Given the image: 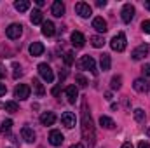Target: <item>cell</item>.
<instances>
[{
  "instance_id": "cell-1",
  "label": "cell",
  "mask_w": 150,
  "mask_h": 148,
  "mask_svg": "<svg viewBox=\"0 0 150 148\" xmlns=\"http://www.w3.org/2000/svg\"><path fill=\"white\" fill-rule=\"evenodd\" d=\"M82 138L86 141L87 148L94 147V141H96V132H94V124H93V117L89 113L87 108V101L84 99L82 101Z\"/></svg>"
},
{
  "instance_id": "cell-2",
  "label": "cell",
  "mask_w": 150,
  "mask_h": 148,
  "mask_svg": "<svg viewBox=\"0 0 150 148\" xmlns=\"http://www.w3.org/2000/svg\"><path fill=\"white\" fill-rule=\"evenodd\" d=\"M79 68L80 70H89L91 73L96 75V61H94V58L93 56H82L80 58V61H79Z\"/></svg>"
},
{
  "instance_id": "cell-3",
  "label": "cell",
  "mask_w": 150,
  "mask_h": 148,
  "mask_svg": "<svg viewBox=\"0 0 150 148\" xmlns=\"http://www.w3.org/2000/svg\"><path fill=\"white\" fill-rule=\"evenodd\" d=\"M126 44H127V40H126V35H124L122 32L117 33V35L110 40V47H112L113 51H117V52H122V51L126 49Z\"/></svg>"
},
{
  "instance_id": "cell-4",
  "label": "cell",
  "mask_w": 150,
  "mask_h": 148,
  "mask_svg": "<svg viewBox=\"0 0 150 148\" xmlns=\"http://www.w3.org/2000/svg\"><path fill=\"white\" fill-rule=\"evenodd\" d=\"M21 33H23V26H21L19 23H12V25H9V26L5 28V35L11 38V40L19 38L21 37Z\"/></svg>"
},
{
  "instance_id": "cell-5",
  "label": "cell",
  "mask_w": 150,
  "mask_h": 148,
  "mask_svg": "<svg viewBox=\"0 0 150 148\" xmlns=\"http://www.w3.org/2000/svg\"><path fill=\"white\" fill-rule=\"evenodd\" d=\"M38 73H40V77H42L47 84H51V82L54 80V73H52V70H51V66H49L47 63H40V65H38Z\"/></svg>"
},
{
  "instance_id": "cell-6",
  "label": "cell",
  "mask_w": 150,
  "mask_h": 148,
  "mask_svg": "<svg viewBox=\"0 0 150 148\" xmlns=\"http://www.w3.org/2000/svg\"><path fill=\"white\" fill-rule=\"evenodd\" d=\"M75 12H77L80 18H89V16L93 14V9H91L89 4H86V2H79V4H75Z\"/></svg>"
},
{
  "instance_id": "cell-7",
  "label": "cell",
  "mask_w": 150,
  "mask_h": 148,
  "mask_svg": "<svg viewBox=\"0 0 150 148\" xmlns=\"http://www.w3.org/2000/svg\"><path fill=\"white\" fill-rule=\"evenodd\" d=\"M30 92H32V89H30V85H26V84H19V85L14 89V96H16L18 99H28V98H30Z\"/></svg>"
},
{
  "instance_id": "cell-8",
  "label": "cell",
  "mask_w": 150,
  "mask_h": 148,
  "mask_svg": "<svg viewBox=\"0 0 150 148\" xmlns=\"http://www.w3.org/2000/svg\"><path fill=\"white\" fill-rule=\"evenodd\" d=\"M120 16H122V21L124 23H131L133 18H134V7L131 4H126L122 7V11H120Z\"/></svg>"
},
{
  "instance_id": "cell-9",
  "label": "cell",
  "mask_w": 150,
  "mask_h": 148,
  "mask_svg": "<svg viewBox=\"0 0 150 148\" xmlns=\"http://www.w3.org/2000/svg\"><path fill=\"white\" fill-rule=\"evenodd\" d=\"M147 54H149V45H147V44H142L140 47H136V49L131 52V58H133L134 61H140V59H143Z\"/></svg>"
},
{
  "instance_id": "cell-10",
  "label": "cell",
  "mask_w": 150,
  "mask_h": 148,
  "mask_svg": "<svg viewBox=\"0 0 150 148\" xmlns=\"http://www.w3.org/2000/svg\"><path fill=\"white\" fill-rule=\"evenodd\" d=\"M63 141H65V136L61 134V131H51V134H49V143H51L52 147H61Z\"/></svg>"
},
{
  "instance_id": "cell-11",
  "label": "cell",
  "mask_w": 150,
  "mask_h": 148,
  "mask_svg": "<svg viewBox=\"0 0 150 148\" xmlns=\"http://www.w3.org/2000/svg\"><path fill=\"white\" fill-rule=\"evenodd\" d=\"M61 124H63L67 129L75 127V115L72 113V111H65V113L61 115Z\"/></svg>"
},
{
  "instance_id": "cell-12",
  "label": "cell",
  "mask_w": 150,
  "mask_h": 148,
  "mask_svg": "<svg viewBox=\"0 0 150 148\" xmlns=\"http://www.w3.org/2000/svg\"><path fill=\"white\" fill-rule=\"evenodd\" d=\"M65 94H67V101H68L70 105H74L75 101H77V98H79V91H77L75 85H68V87L65 89Z\"/></svg>"
},
{
  "instance_id": "cell-13",
  "label": "cell",
  "mask_w": 150,
  "mask_h": 148,
  "mask_svg": "<svg viewBox=\"0 0 150 148\" xmlns=\"http://www.w3.org/2000/svg\"><path fill=\"white\" fill-rule=\"evenodd\" d=\"M133 87H134V91H138V92H149V89H150L149 82H147L145 78H136V80L133 82Z\"/></svg>"
},
{
  "instance_id": "cell-14",
  "label": "cell",
  "mask_w": 150,
  "mask_h": 148,
  "mask_svg": "<svg viewBox=\"0 0 150 148\" xmlns=\"http://www.w3.org/2000/svg\"><path fill=\"white\" fill-rule=\"evenodd\" d=\"M51 12H52V16H56V18H61V16L65 14V4H63L61 0H56V2H52V9H51Z\"/></svg>"
},
{
  "instance_id": "cell-15",
  "label": "cell",
  "mask_w": 150,
  "mask_h": 148,
  "mask_svg": "<svg viewBox=\"0 0 150 148\" xmlns=\"http://www.w3.org/2000/svg\"><path fill=\"white\" fill-rule=\"evenodd\" d=\"M93 28H94L96 32H100V33H105V32L108 30V28H107V21H105L103 18H100V16L93 19Z\"/></svg>"
},
{
  "instance_id": "cell-16",
  "label": "cell",
  "mask_w": 150,
  "mask_h": 148,
  "mask_svg": "<svg viewBox=\"0 0 150 148\" xmlns=\"http://www.w3.org/2000/svg\"><path fill=\"white\" fill-rule=\"evenodd\" d=\"M54 32H56V26H54L52 21H44L42 23V35L44 37H52Z\"/></svg>"
},
{
  "instance_id": "cell-17",
  "label": "cell",
  "mask_w": 150,
  "mask_h": 148,
  "mask_svg": "<svg viewBox=\"0 0 150 148\" xmlns=\"http://www.w3.org/2000/svg\"><path fill=\"white\" fill-rule=\"evenodd\" d=\"M54 122H56V115L52 111H44L40 115V124L42 125H52Z\"/></svg>"
},
{
  "instance_id": "cell-18",
  "label": "cell",
  "mask_w": 150,
  "mask_h": 148,
  "mask_svg": "<svg viewBox=\"0 0 150 148\" xmlns=\"http://www.w3.org/2000/svg\"><path fill=\"white\" fill-rule=\"evenodd\" d=\"M84 44H86V37L80 32H74L72 33V45L77 47V49H80V47H84Z\"/></svg>"
},
{
  "instance_id": "cell-19",
  "label": "cell",
  "mask_w": 150,
  "mask_h": 148,
  "mask_svg": "<svg viewBox=\"0 0 150 148\" xmlns=\"http://www.w3.org/2000/svg\"><path fill=\"white\" fill-rule=\"evenodd\" d=\"M21 136H23V140H25L26 143H33V141H35V132H33V129L28 127V125H25V127L21 129Z\"/></svg>"
},
{
  "instance_id": "cell-20",
  "label": "cell",
  "mask_w": 150,
  "mask_h": 148,
  "mask_svg": "<svg viewBox=\"0 0 150 148\" xmlns=\"http://www.w3.org/2000/svg\"><path fill=\"white\" fill-rule=\"evenodd\" d=\"M44 51H45V47H44V44H40V42H33V44L30 45V54H32L33 58L40 56Z\"/></svg>"
},
{
  "instance_id": "cell-21",
  "label": "cell",
  "mask_w": 150,
  "mask_h": 148,
  "mask_svg": "<svg viewBox=\"0 0 150 148\" xmlns=\"http://www.w3.org/2000/svg\"><path fill=\"white\" fill-rule=\"evenodd\" d=\"M110 65H112L110 54H101V58H100V66H101V70H103V72L110 70Z\"/></svg>"
},
{
  "instance_id": "cell-22",
  "label": "cell",
  "mask_w": 150,
  "mask_h": 148,
  "mask_svg": "<svg viewBox=\"0 0 150 148\" xmlns=\"http://www.w3.org/2000/svg\"><path fill=\"white\" fill-rule=\"evenodd\" d=\"M30 21H32L33 25H42V23H44V16H42V11H38V9H33V12H32V16H30Z\"/></svg>"
},
{
  "instance_id": "cell-23",
  "label": "cell",
  "mask_w": 150,
  "mask_h": 148,
  "mask_svg": "<svg viewBox=\"0 0 150 148\" xmlns=\"http://www.w3.org/2000/svg\"><path fill=\"white\" fill-rule=\"evenodd\" d=\"M100 125H101L103 129H113V127H115V122H113L110 117L101 115V117H100Z\"/></svg>"
},
{
  "instance_id": "cell-24",
  "label": "cell",
  "mask_w": 150,
  "mask_h": 148,
  "mask_svg": "<svg viewBox=\"0 0 150 148\" xmlns=\"http://www.w3.org/2000/svg\"><path fill=\"white\" fill-rule=\"evenodd\" d=\"M32 84H33V91H35V94H37L38 98H42V96L45 94V89H44V85L40 84V80H38V78H33Z\"/></svg>"
},
{
  "instance_id": "cell-25",
  "label": "cell",
  "mask_w": 150,
  "mask_h": 148,
  "mask_svg": "<svg viewBox=\"0 0 150 148\" xmlns=\"http://www.w3.org/2000/svg\"><path fill=\"white\" fill-rule=\"evenodd\" d=\"M14 7H16V11H19V12H26V11L30 9V2H28V0H18V2L14 4Z\"/></svg>"
},
{
  "instance_id": "cell-26",
  "label": "cell",
  "mask_w": 150,
  "mask_h": 148,
  "mask_svg": "<svg viewBox=\"0 0 150 148\" xmlns=\"http://www.w3.org/2000/svg\"><path fill=\"white\" fill-rule=\"evenodd\" d=\"M11 129H12V120H11V118L4 120V122H2V125H0V132L5 136V134H9V132H11Z\"/></svg>"
},
{
  "instance_id": "cell-27",
  "label": "cell",
  "mask_w": 150,
  "mask_h": 148,
  "mask_svg": "<svg viewBox=\"0 0 150 148\" xmlns=\"http://www.w3.org/2000/svg\"><path fill=\"white\" fill-rule=\"evenodd\" d=\"M89 40H91L93 47H96V49H100V47H103V45H105V40H103V37H100V35H93Z\"/></svg>"
},
{
  "instance_id": "cell-28",
  "label": "cell",
  "mask_w": 150,
  "mask_h": 148,
  "mask_svg": "<svg viewBox=\"0 0 150 148\" xmlns=\"http://www.w3.org/2000/svg\"><path fill=\"white\" fill-rule=\"evenodd\" d=\"M120 82H122V78H120L119 75H115V77H112V80H110V87H112L113 91H115V89H120V85H122Z\"/></svg>"
},
{
  "instance_id": "cell-29",
  "label": "cell",
  "mask_w": 150,
  "mask_h": 148,
  "mask_svg": "<svg viewBox=\"0 0 150 148\" xmlns=\"http://www.w3.org/2000/svg\"><path fill=\"white\" fill-rule=\"evenodd\" d=\"M4 108L7 111H11V113H16V111H18V103H16V101H7V103L4 105Z\"/></svg>"
},
{
  "instance_id": "cell-30",
  "label": "cell",
  "mask_w": 150,
  "mask_h": 148,
  "mask_svg": "<svg viewBox=\"0 0 150 148\" xmlns=\"http://www.w3.org/2000/svg\"><path fill=\"white\" fill-rule=\"evenodd\" d=\"M75 82H77V85H79V87H87V84H89V82H87V78H86L84 75H80V73L75 77Z\"/></svg>"
},
{
  "instance_id": "cell-31",
  "label": "cell",
  "mask_w": 150,
  "mask_h": 148,
  "mask_svg": "<svg viewBox=\"0 0 150 148\" xmlns=\"http://www.w3.org/2000/svg\"><path fill=\"white\" fill-rule=\"evenodd\" d=\"M63 59H65V65H67V66H72V65H74V54H72L70 51H68V52H65Z\"/></svg>"
},
{
  "instance_id": "cell-32",
  "label": "cell",
  "mask_w": 150,
  "mask_h": 148,
  "mask_svg": "<svg viewBox=\"0 0 150 148\" xmlns=\"http://www.w3.org/2000/svg\"><path fill=\"white\" fill-rule=\"evenodd\" d=\"M134 118H136L138 122H143V120H145V110L136 108V110H134Z\"/></svg>"
},
{
  "instance_id": "cell-33",
  "label": "cell",
  "mask_w": 150,
  "mask_h": 148,
  "mask_svg": "<svg viewBox=\"0 0 150 148\" xmlns=\"http://www.w3.org/2000/svg\"><path fill=\"white\" fill-rule=\"evenodd\" d=\"M142 73H143V78L149 82L150 80V65H145V66L142 68Z\"/></svg>"
},
{
  "instance_id": "cell-34",
  "label": "cell",
  "mask_w": 150,
  "mask_h": 148,
  "mask_svg": "<svg viewBox=\"0 0 150 148\" xmlns=\"http://www.w3.org/2000/svg\"><path fill=\"white\" fill-rule=\"evenodd\" d=\"M12 68H14V78L21 77V73H23V72H21V66H19L18 63H14V65H12Z\"/></svg>"
},
{
  "instance_id": "cell-35",
  "label": "cell",
  "mask_w": 150,
  "mask_h": 148,
  "mask_svg": "<svg viewBox=\"0 0 150 148\" xmlns=\"http://www.w3.org/2000/svg\"><path fill=\"white\" fill-rule=\"evenodd\" d=\"M142 30H143L145 33H150V19H147V21L142 23Z\"/></svg>"
},
{
  "instance_id": "cell-36",
  "label": "cell",
  "mask_w": 150,
  "mask_h": 148,
  "mask_svg": "<svg viewBox=\"0 0 150 148\" xmlns=\"http://www.w3.org/2000/svg\"><path fill=\"white\" fill-rule=\"evenodd\" d=\"M5 92H7V87H5V84H2V82H0V96H4Z\"/></svg>"
},
{
  "instance_id": "cell-37",
  "label": "cell",
  "mask_w": 150,
  "mask_h": 148,
  "mask_svg": "<svg viewBox=\"0 0 150 148\" xmlns=\"http://www.w3.org/2000/svg\"><path fill=\"white\" fill-rule=\"evenodd\" d=\"M138 148H150V143H147V141H140Z\"/></svg>"
},
{
  "instance_id": "cell-38",
  "label": "cell",
  "mask_w": 150,
  "mask_h": 148,
  "mask_svg": "<svg viewBox=\"0 0 150 148\" xmlns=\"http://www.w3.org/2000/svg\"><path fill=\"white\" fill-rule=\"evenodd\" d=\"M59 91H61V87H59V85L52 87V94H54V96H58V94H59Z\"/></svg>"
},
{
  "instance_id": "cell-39",
  "label": "cell",
  "mask_w": 150,
  "mask_h": 148,
  "mask_svg": "<svg viewBox=\"0 0 150 148\" xmlns=\"http://www.w3.org/2000/svg\"><path fill=\"white\" fill-rule=\"evenodd\" d=\"M96 5H98V7H105V5H107V2H105V0H98V2H96Z\"/></svg>"
},
{
  "instance_id": "cell-40",
  "label": "cell",
  "mask_w": 150,
  "mask_h": 148,
  "mask_svg": "<svg viewBox=\"0 0 150 148\" xmlns=\"http://www.w3.org/2000/svg\"><path fill=\"white\" fill-rule=\"evenodd\" d=\"M105 99H108V101H110V99H112V92H107V94H105Z\"/></svg>"
},
{
  "instance_id": "cell-41",
  "label": "cell",
  "mask_w": 150,
  "mask_h": 148,
  "mask_svg": "<svg viewBox=\"0 0 150 148\" xmlns=\"http://www.w3.org/2000/svg\"><path fill=\"white\" fill-rule=\"evenodd\" d=\"M70 148H84V145H80V143H77V145H72Z\"/></svg>"
},
{
  "instance_id": "cell-42",
  "label": "cell",
  "mask_w": 150,
  "mask_h": 148,
  "mask_svg": "<svg viewBox=\"0 0 150 148\" xmlns=\"http://www.w3.org/2000/svg\"><path fill=\"white\" fill-rule=\"evenodd\" d=\"M122 148H133V145H131V143H124V145H122Z\"/></svg>"
},
{
  "instance_id": "cell-43",
  "label": "cell",
  "mask_w": 150,
  "mask_h": 148,
  "mask_svg": "<svg viewBox=\"0 0 150 148\" xmlns=\"http://www.w3.org/2000/svg\"><path fill=\"white\" fill-rule=\"evenodd\" d=\"M44 4H45V2H44V0H37V5H38V7H42V5H44Z\"/></svg>"
},
{
  "instance_id": "cell-44",
  "label": "cell",
  "mask_w": 150,
  "mask_h": 148,
  "mask_svg": "<svg viewBox=\"0 0 150 148\" xmlns=\"http://www.w3.org/2000/svg\"><path fill=\"white\" fill-rule=\"evenodd\" d=\"M2 77H5V72H4V68L0 66V78H2Z\"/></svg>"
},
{
  "instance_id": "cell-45",
  "label": "cell",
  "mask_w": 150,
  "mask_h": 148,
  "mask_svg": "<svg viewBox=\"0 0 150 148\" xmlns=\"http://www.w3.org/2000/svg\"><path fill=\"white\" fill-rule=\"evenodd\" d=\"M145 9H149V11H150V0H147V2H145Z\"/></svg>"
}]
</instances>
